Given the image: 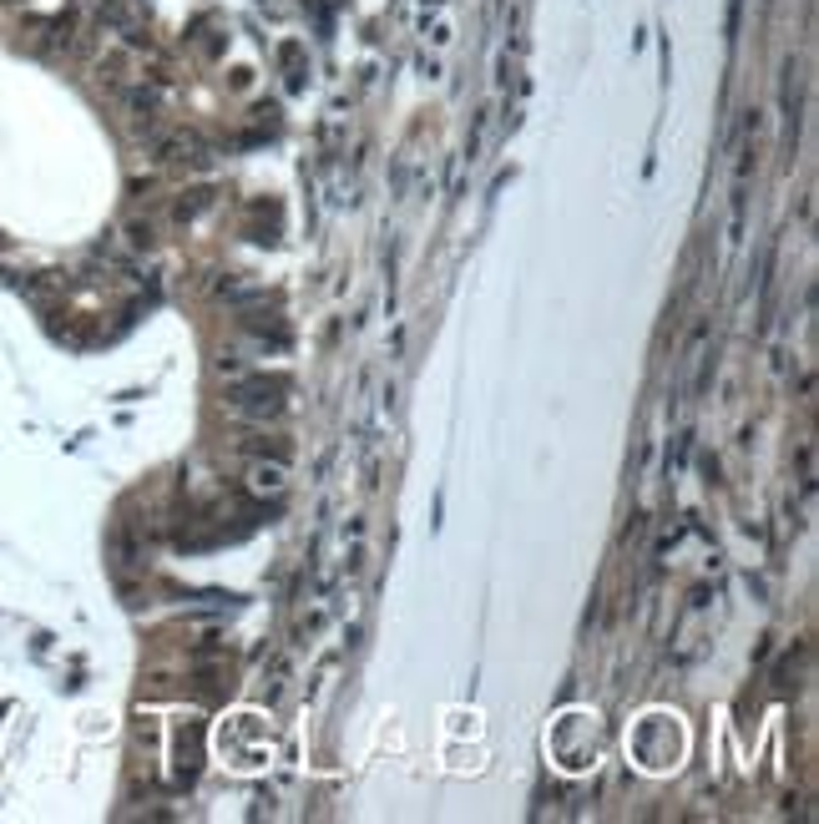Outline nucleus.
Wrapping results in <instances>:
<instances>
[{
  "instance_id": "nucleus-1",
  "label": "nucleus",
  "mask_w": 819,
  "mask_h": 824,
  "mask_svg": "<svg viewBox=\"0 0 819 824\" xmlns=\"http://www.w3.org/2000/svg\"><path fill=\"white\" fill-rule=\"evenodd\" d=\"M234 405H238V410L274 415L278 405H284V380H243L234 390Z\"/></svg>"
}]
</instances>
